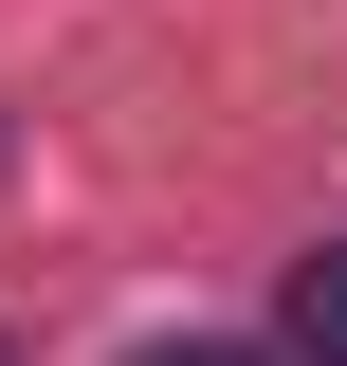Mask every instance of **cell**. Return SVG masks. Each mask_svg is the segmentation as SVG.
<instances>
[{
  "label": "cell",
  "instance_id": "obj_1",
  "mask_svg": "<svg viewBox=\"0 0 347 366\" xmlns=\"http://www.w3.org/2000/svg\"><path fill=\"white\" fill-rule=\"evenodd\" d=\"M293 348L347 366V238H329V257H293Z\"/></svg>",
  "mask_w": 347,
  "mask_h": 366
},
{
  "label": "cell",
  "instance_id": "obj_2",
  "mask_svg": "<svg viewBox=\"0 0 347 366\" xmlns=\"http://www.w3.org/2000/svg\"><path fill=\"white\" fill-rule=\"evenodd\" d=\"M146 366H256V348H146Z\"/></svg>",
  "mask_w": 347,
  "mask_h": 366
}]
</instances>
